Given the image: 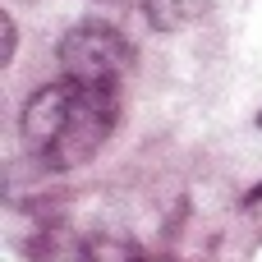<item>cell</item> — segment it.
Here are the masks:
<instances>
[{"label": "cell", "mask_w": 262, "mask_h": 262, "mask_svg": "<svg viewBox=\"0 0 262 262\" xmlns=\"http://www.w3.org/2000/svg\"><path fill=\"white\" fill-rule=\"evenodd\" d=\"M55 55H60V69H64L69 83L111 88V92H120L124 74L134 69V46H129V37H124L120 28H111V23H97V18L69 28V32L60 37V51H55Z\"/></svg>", "instance_id": "cell-2"}, {"label": "cell", "mask_w": 262, "mask_h": 262, "mask_svg": "<svg viewBox=\"0 0 262 262\" xmlns=\"http://www.w3.org/2000/svg\"><path fill=\"white\" fill-rule=\"evenodd\" d=\"M14 41H18V32H14V14H0V64L14 60Z\"/></svg>", "instance_id": "cell-4"}, {"label": "cell", "mask_w": 262, "mask_h": 262, "mask_svg": "<svg viewBox=\"0 0 262 262\" xmlns=\"http://www.w3.org/2000/svg\"><path fill=\"white\" fill-rule=\"evenodd\" d=\"M134 262H175V258H134Z\"/></svg>", "instance_id": "cell-5"}, {"label": "cell", "mask_w": 262, "mask_h": 262, "mask_svg": "<svg viewBox=\"0 0 262 262\" xmlns=\"http://www.w3.org/2000/svg\"><path fill=\"white\" fill-rule=\"evenodd\" d=\"M115 124H120V92L60 78L28 97L18 134L41 170H74L101 152Z\"/></svg>", "instance_id": "cell-1"}, {"label": "cell", "mask_w": 262, "mask_h": 262, "mask_svg": "<svg viewBox=\"0 0 262 262\" xmlns=\"http://www.w3.org/2000/svg\"><path fill=\"white\" fill-rule=\"evenodd\" d=\"M143 9H147V23L157 32H175V28L193 23L207 9V0H143Z\"/></svg>", "instance_id": "cell-3"}, {"label": "cell", "mask_w": 262, "mask_h": 262, "mask_svg": "<svg viewBox=\"0 0 262 262\" xmlns=\"http://www.w3.org/2000/svg\"><path fill=\"white\" fill-rule=\"evenodd\" d=\"M258 124H262V115H258Z\"/></svg>", "instance_id": "cell-6"}]
</instances>
